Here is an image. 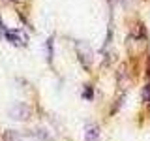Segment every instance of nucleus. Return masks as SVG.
I'll return each mask as SVG.
<instances>
[{
  "label": "nucleus",
  "instance_id": "f257e3e1",
  "mask_svg": "<svg viewBox=\"0 0 150 141\" xmlns=\"http://www.w3.org/2000/svg\"><path fill=\"white\" fill-rule=\"evenodd\" d=\"M9 115H11V119H15V120H26L28 117H30V107H28L26 103L19 102V103H15V105L11 107Z\"/></svg>",
  "mask_w": 150,
  "mask_h": 141
},
{
  "label": "nucleus",
  "instance_id": "f03ea898",
  "mask_svg": "<svg viewBox=\"0 0 150 141\" xmlns=\"http://www.w3.org/2000/svg\"><path fill=\"white\" fill-rule=\"evenodd\" d=\"M4 38L9 41V43H13V45H26V38L21 34L19 30H8L6 28V32H4Z\"/></svg>",
  "mask_w": 150,
  "mask_h": 141
},
{
  "label": "nucleus",
  "instance_id": "7ed1b4c3",
  "mask_svg": "<svg viewBox=\"0 0 150 141\" xmlns=\"http://www.w3.org/2000/svg\"><path fill=\"white\" fill-rule=\"evenodd\" d=\"M28 135L40 139V141H51V139H53V135H51L49 130H45V128H34V130L28 132Z\"/></svg>",
  "mask_w": 150,
  "mask_h": 141
},
{
  "label": "nucleus",
  "instance_id": "20e7f679",
  "mask_svg": "<svg viewBox=\"0 0 150 141\" xmlns=\"http://www.w3.org/2000/svg\"><path fill=\"white\" fill-rule=\"evenodd\" d=\"M84 139L86 141H100V128L96 124H88L84 128Z\"/></svg>",
  "mask_w": 150,
  "mask_h": 141
},
{
  "label": "nucleus",
  "instance_id": "39448f33",
  "mask_svg": "<svg viewBox=\"0 0 150 141\" xmlns=\"http://www.w3.org/2000/svg\"><path fill=\"white\" fill-rule=\"evenodd\" d=\"M53 45H54V38H49V40H47V62H53Z\"/></svg>",
  "mask_w": 150,
  "mask_h": 141
},
{
  "label": "nucleus",
  "instance_id": "423d86ee",
  "mask_svg": "<svg viewBox=\"0 0 150 141\" xmlns=\"http://www.w3.org/2000/svg\"><path fill=\"white\" fill-rule=\"evenodd\" d=\"M4 141H19V135L13 130H8L6 134H4Z\"/></svg>",
  "mask_w": 150,
  "mask_h": 141
},
{
  "label": "nucleus",
  "instance_id": "0eeeda50",
  "mask_svg": "<svg viewBox=\"0 0 150 141\" xmlns=\"http://www.w3.org/2000/svg\"><path fill=\"white\" fill-rule=\"evenodd\" d=\"M143 102L150 103V83H148V85H144V87H143Z\"/></svg>",
  "mask_w": 150,
  "mask_h": 141
},
{
  "label": "nucleus",
  "instance_id": "6e6552de",
  "mask_svg": "<svg viewBox=\"0 0 150 141\" xmlns=\"http://www.w3.org/2000/svg\"><path fill=\"white\" fill-rule=\"evenodd\" d=\"M146 73H148V77H150V58H148V66H146Z\"/></svg>",
  "mask_w": 150,
  "mask_h": 141
}]
</instances>
